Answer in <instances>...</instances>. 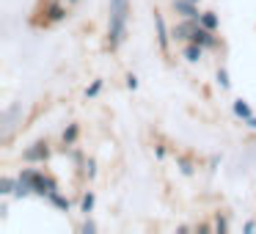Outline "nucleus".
Returning a JSON list of instances; mask_svg holds the SVG:
<instances>
[{
  "instance_id": "nucleus-1",
  "label": "nucleus",
  "mask_w": 256,
  "mask_h": 234,
  "mask_svg": "<svg viewBox=\"0 0 256 234\" xmlns=\"http://www.w3.org/2000/svg\"><path fill=\"white\" fill-rule=\"evenodd\" d=\"M127 17H130V0H110V28H108V44L116 50L127 34Z\"/></svg>"
},
{
  "instance_id": "nucleus-2",
  "label": "nucleus",
  "mask_w": 256,
  "mask_h": 234,
  "mask_svg": "<svg viewBox=\"0 0 256 234\" xmlns=\"http://www.w3.org/2000/svg\"><path fill=\"white\" fill-rule=\"evenodd\" d=\"M47 157H50V146H47V140H36L30 149H25V160L28 162H44Z\"/></svg>"
},
{
  "instance_id": "nucleus-3",
  "label": "nucleus",
  "mask_w": 256,
  "mask_h": 234,
  "mask_svg": "<svg viewBox=\"0 0 256 234\" xmlns=\"http://www.w3.org/2000/svg\"><path fill=\"white\" fill-rule=\"evenodd\" d=\"M201 25V20H184V22H179L176 28H174V39L179 42H190L193 39V30Z\"/></svg>"
},
{
  "instance_id": "nucleus-4",
  "label": "nucleus",
  "mask_w": 256,
  "mask_h": 234,
  "mask_svg": "<svg viewBox=\"0 0 256 234\" xmlns=\"http://www.w3.org/2000/svg\"><path fill=\"white\" fill-rule=\"evenodd\" d=\"M190 42H196V44H201L206 50V47H215L218 44V39H215V30H210V28H204V25H198V28L193 30V39Z\"/></svg>"
},
{
  "instance_id": "nucleus-5",
  "label": "nucleus",
  "mask_w": 256,
  "mask_h": 234,
  "mask_svg": "<svg viewBox=\"0 0 256 234\" xmlns=\"http://www.w3.org/2000/svg\"><path fill=\"white\" fill-rule=\"evenodd\" d=\"M174 8H176V14L182 20H201V14H198L193 0H174Z\"/></svg>"
},
{
  "instance_id": "nucleus-6",
  "label": "nucleus",
  "mask_w": 256,
  "mask_h": 234,
  "mask_svg": "<svg viewBox=\"0 0 256 234\" xmlns=\"http://www.w3.org/2000/svg\"><path fill=\"white\" fill-rule=\"evenodd\" d=\"M154 25H157V42H160V50L166 52L168 50V28H166L162 14H157V12H154Z\"/></svg>"
},
{
  "instance_id": "nucleus-7",
  "label": "nucleus",
  "mask_w": 256,
  "mask_h": 234,
  "mask_svg": "<svg viewBox=\"0 0 256 234\" xmlns=\"http://www.w3.org/2000/svg\"><path fill=\"white\" fill-rule=\"evenodd\" d=\"M44 14H47V22H61V20L66 17V8H64L61 3H50Z\"/></svg>"
},
{
  "instance_id": "nucleus-8",
  "label": "nucleus",
  "mask_w": 256,
  "mask_h": 234,
  "mask_svg": "<svg viewBox=\"0 0 256 234\" xmlns=\"http://www.w3.org/2000/svg\"><path fill=\"white\" fill-rule=\"evenodd\" d=\"M184 58H188L190 64H196V61H201V56H204V47L201 44H196V42H188V47H184V52H182Z\"/></svg>"
},
{
  "instance_id": "nucleus-9",
  "label": "nucleus",
  "mask_w": 256,
  "mask_h": 234,
  "mask_svg": "<svg viewBox=\"0 0 256 234\" xmlns=\"http://www.w3.org/2000/svg\"><path fill=\"white\" fill-rule=\"evenodd\" d=\"M78 132H80V130H78V124H69V127H66V132H64V146H72L74 140H78Z\"/></svg>"
},
{
  "instance_id": "nucleus-10",
  "label": "nucleus",
  "mask_w": 256,
  "mask_h": 234,
  "mask_svg": "<svg viewBox=\"0 0 256 234\" xmlns=\"http://www.w3.org/2000/svg\"><path fill=\"white\" fill-rule=\"evenodd\" d=\"M234 113H237L240 118H250V108H248V102L237 100V102H234Z\"/></svg>"
},
{
  "instance_id": "nucleus-11",
  "label": "nucleus",
  "mask_w": 256,
  "mask_h": 234,
  "mask_svg": "<svg viewBox=\"0 0 256 234\" xmlns=\"http://www.w3.org/2000/svg\"><path fill=\"white\" fill-rule=\"evenodd\" d=\"M14 188H17V182H14V179H8V176H3V179H0V196L14 193Z\"/></svg>"
},
{
  "instance_id": "nucleus-12",
  "label": "nucleus",
  "mask_w": 256,
  "mask_h": 234,
  "mask_svg": "<svg viewBox=\"0 0 256 234\" xmlns=\"http://www.w3.org/2000/svg\"><path fill=\"white\" fill-rule=\"evenodd\" d=\"M201 25H204V28H210V30H215V28H218V17H215L212 12L201 14Z\"/></svg>"
},
{
  "instance_id": "nucleus-13",
  "label": "nucleus",
  "mask_w": 256,
  "mask_h": 234,
  "mask_svg": "<svg viewBox=\"0 0 256 234\" xmlns=\"http://www.w3.org/2000/svg\"><path fill=\"white\" fill-rule=\"evenodd\" d=\"M50 201H52V204H56V206H58V210H69V201H66V198H64V196H61V193H58V190H56V193H52V196H50Z\"/></svg>"
},
{
  "instance_id": "nucleus-14",
  "label": "nucleus",
  "mask_w": 256,
  "mask_h": 234,
  "mask_svg": "<svg viewBox=\"0 0 256 234\" xmlns=\"http://www.w3.org/2000/svg\"><path fill=\"white\" fill-rule=\"evenodd\" d=\"M80 206H83V212L88 215V212L94 210V193H86V196H83V204H80Z\"/></svg>"
},
{
  "instance_id": "nucleus-15",
  "label": "nucleus",
  "mask_w": 256,
  "mask_h": 234,
  "mask_svg": "<svg viewBox=\"0 0 256 234\" xmlns=\"http://www.w3.org/2000/svg\"><path fill=\"white\" fill-rule=\"evenodd\" d=\"M218 83H220V88H228V72L226 69H218Z\"/></svg>"
},
{
  "instance_id": "nucleus-16",
  "label": "nucleus",
  "mask_w": 256,
  "mask_h": 234,
  "mask_svg": "<svg viewBox=\"0 0 256 234\" xmlns=\"http://www.w3.org/2000/svg\"><path fill=\"white\" fill-rule=\"evenodd\" d=\"M179 168H182V174H193V166H190V160H179Z\"/></svg>"
},
{
  "instance_id": "nucleus-17",
  "label": "nucleus",
  "mask_w": 256,
  "mask_h": 234,
  "mask_svg": "<svg viewBox=\"0 0 256 234\" xmlns=\"http://www.w3.org/2000/svg\"><path fill=\"white\" fill-rule=\"evenodd\" d=\"M215 228H218V232H226V228H228L226 218H220V215H218V220H215Z\"/></svg>"
},
{
  "instance_id": "nucleus-18",
  "label": "nucleus",
  "mask_w": 256,
  "mask_h": 234,
  "mask_svg": "<svg viewBox=\"0 0 256 234\" xmlns=\"http://www.w3.org/2000/svg\"><path fill=\"white\" fill-rule=\"evenodd\" d=\"M100 88H102V83H100V80H96V83L91 86L88 91H86V96H96V94H100Z\"/></svg>"
},
{
  "instance_id": "nucleus-19",
  "label": "nucleus",
  "mask_w": 256,
  "mask_h": 234,
  "mask_svg": "<svg viewBox=\"0 0 256 234\" xmlns=\"http://www.w3.org/2000/svg\"><path fill=\"white\" fill-rule=\"evenodd\" d=\"M94 232H96V226H94L91 220H86V223H83V234H94Z\"/></svg>"
},
{
  "instance_id": "nucleus-20",
  "label": "nucleus",
  "mask_w": 256,
  "mask_h": 234,
  "mask_svg": "<svg viewBox=\"0 0 256 234\" xmlns=\"http://www.w3.org/2000/svg\"><path fill=\"white\" fill-rule=\"evenodd\" d=\"M127 86H130V88H138V78H135V74H130V78H127Z\"/></svg>"
},
{
  "instance_id": "nucleus-21",
  "label": "nucleus",
  "mask_w": 256,
  "mask_h": 234,
  "mask_svg": "<svg viewBox=\"0 0 256 234\" xmlns=\"http://www.w3.org/2000/svg\"><path fill=\"white\" fill-rule=\"evenodd\" d=\"M86 174H88V179H94V174H96V168H94V162L88 160V166H86Z\"/></svg>"
},
{
  "instance_id": "nucleus-22",
  "label": "nucleus",
  "mask_w": 256,
  "mask_h": 234,
  "mask_svg": "<svg viewBox=\"0 0 256 234\" xmlns=\"http://www.w3.org/2000/svg\"><path fill=\"white\" fill-rule=\"evenodd\" d=\"M248 122H250V127H256V116H250V118H248Z\"/></svg>"
},
{
  "instance_id": "nucleus-23",
  "label": "nucleus",
  "mask_w": 256,
  "mask_h": 234,
  "mask_svg": "<svg viewBox=\"0 0 256 234\" xmlns=\"http://www.w3.org/2000/svg\"><path fill=\"white\" fill-rule=\"evenodd\" d=\"M66 3H78V0H66Z\"/></svg>"
},
{
  "instance_id": "nucleus-24",
  "label": "nucleus",
  "mask_w": 256,
  "mask_h": 234,
  "mask_svg": "<svg viewBox=\"0 0 256 234\" xmlns=\"http://www.w3.org/2000/svg\"><path fill=\"white\" fill-rule=\"evenodd\" d=\"M193 3H198V0H193Z\"/></svg>"
}]
</instances>
